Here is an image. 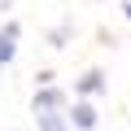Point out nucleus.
<instances>
[{
	"mask_svg": "<svg viewBox=\"0 0 131 131\" xmlns=\"http://www.w3.org/2000/svg\"><path fill=\"white\" fill-rule=\"evenodd\" d=\"M96 122H101V114H96V105H92L88 96L70 105V127H79V131H92Z\"/></svg>",
	"mask_w": 131,
	"mask_h": 131,
	"instance_id": "2",
	"label": "nucleus"
},
{
	"mask_svg": "<svg viewBox=\"0 0 131 131\" xmlns=\"http://www.w3.org/2000/svg\"><path fill=\"white\" fill-rule=\"evenodd\" d=\"M31 114H35L39 131H66V127H70V101H66V92L52 88V83H44V88L35 92Z\"/></svg>",
	"mask_w": 131,
	"mask_h": 131,
	"instance_id": "1",
	"label": "nucleus"
},
{
	"mask_svg": "<svg viewBox=\"0 0 131 131\" xmlns=\"http://www.w3.org/2000/svg\"><path fill=\"white\" fill-rule=\"evenodd\" d=\"M13 57H18V22H9L0 31V66H9Z\"/></svg>",
	"mask_w": 131,
	"mask_h": 131,
	"instance_id": "3",
	"label": "nucleus"
},
{
	"mask_svg": "<svg viewBox=\"0 0 131 131\" xmlns=\"http://www.w3.org/2000/svg\"><path fill=\"white\" fill-rule=\"evenodd\" d=\"M74 92H79V96H101V92H105V74H101V70H88V74L74 83Z\"/></svg>",
	"mask_w": 131,
	"mask_h": 131,
	"instance_id": "4",
	"label": "nucleus"
}]
</instances>
